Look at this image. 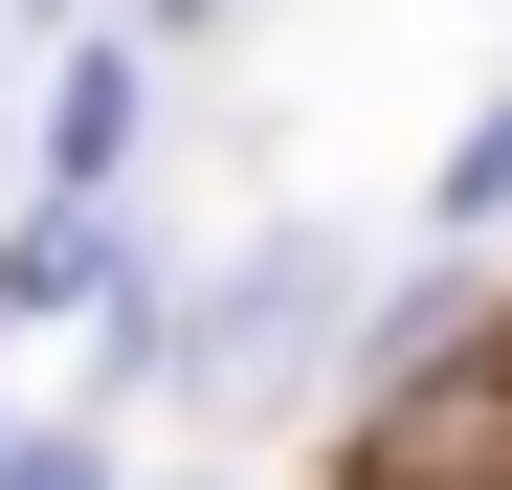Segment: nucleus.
I'll use <instances>...</instances> for the list:
<instances>
[{"label":"nucleus","mask_w":512,"mask_h":490,"mask_svg":"<svg viewBox=\"0 0 512 490\" xmlns=\"http://www.w3.org/2000/svg\"><path fill=\"white\" fill-rule=\"evenodd\" d=\"M334 490H512V312L423 357L379 424H357V468H334Z\"/></svg>","instance_id":"obj_1"},{"label":"nucleus","mask_w":512,"mask_h":490,"mask_svg":"<svg viewBox=\"0 0 512 490\" xmlns=\"http://www.w3.org/2000/svg\"><path fill=\"white\" fill-rule=\"evenodd\" d=\"M0 490H90V446H0Z\"/></svg>","instance_id":"obj_3"},{"label":"nucleus","mask_w":512,"mask_h":490,"mask_svg":"<svg viewBox=\"0 0 512 490\" xmlns=\"http://www.w3.org/2000/svg\"><path fill=\"white\" fill-rule=\"evenodd\" d=\"M512 201V112H468V156H446V223H490Z\"/></svg>","instance_id":"obj_2"}]
</instances>
